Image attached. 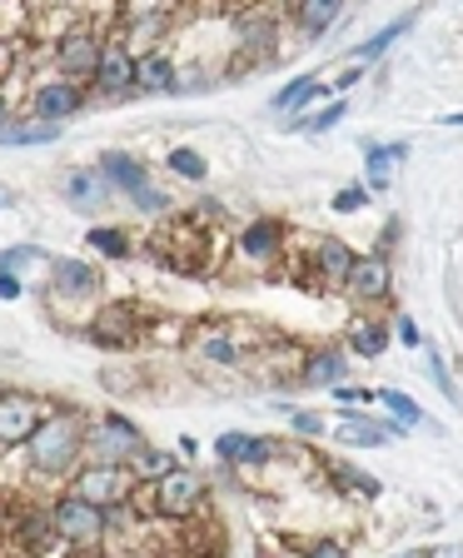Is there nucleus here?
Here are the masks:
<instances>
[{"mask_svg":"<svg viewBox=\"0 0 463 558\" xmlns=\"http://www.w3.org/2000/svg\"><path fill=\"white\" fill-rule=\"evenodd\" d=\"M325 429H329L325 414H309V409H304V414H294V434H304V439H319Z\"/></svg>","mask_w":463,"mask_h":558,"instance_id":"37","label":"nucleus"},{"mask_svg":"<svg viewBox=\"0 0 463 558\" xmlns=\"http://www.w3.org/2000/svg\"><path fill=\"white\" fill-rule=\"evenodd\" d=\"M95 170L105 174V185L110 190H139V185H150V170H145V160H130V155H120V150H105L100 155V165Z\"/></svg>","mask_w":463,"mask_h":558,"instance_id":"17","label":"nucleus"},{"mask_svg":"<svg viewBox=\"0 0 463 558\" xmlns=\"http://www.w3.org/2000/svg\"><path fill=\"white\" fill-rule=\"evenodd\" d=\"M75 494L100 504V509H120V504H130V494H135V474H130L125 464H90L75 478Z\"/></svg>","mask_w":463,"mask_h":558,"instance_id":"6","label":"nucleus"},{"mask_svg":"<svg viewBox=\"0 0 463 558\" xmlns=\"http://www.w3.org/2000/svg\"><path fill=\"white\" fill-rule=\"evenodd\" d=\"M46 418V404L35 395H0V444H21Z\"/></svg>","mask_w":463,"mask_h":558,"instance_id":"9","label":"nucleus"},{"mask_svg":"<svg viewBox=\"0 0 463 558\" xmlns=\"http://www.w3.org/2000/svg\"><path fill=\"white\" fill-rule=\"evenodd\" d=\"M139 335H145V314H139V304H105V310L95 314V325H90L95 344H110V349L135 344Z\"/></svg>","mask_w":463,"mask_h":558,"instance_id":"7","label":"nucleus"},{"mask_svg":"<svg viewBox=\"0 0 463 558\" xmlns=\"http://www.w3.org/2000/svg\"><path fill=\"white\" fill-rule=\"evenodd\" d=\"M209 240H215V234L199 230V215H180V220H170L160 234H155V255H160L170 269L195 275V269H205V259H209Z\"/></svg>","mask_w":463,"mask_h":558,"instance_id":"3","label":"nucleus"},{"mask_svg":"<svg viewBox=\"0 0 463 558\" xmlns=\"http://www.w3.org/2000/svg\"><path fill=\"white\" fill-rule=\"evenodd\" d=\"M429 374H434V384H439L443 395L453 399V379H449V369H443V360H439V354H429Z\"/></svg>","mask_w":463,"mask_h":558,"instance_id":"38","label":"nucleus"},{"mask_svg":"<svg viewBox=\"0 0 463 558\" xmlns=\"http://www.w3.org/2000/svg\"><path fill=\"white\" fill-rule=\"evenodd\" d=\"M81 85L75 81H46L40 90H35V120H65L81 110Z\"/></svg>","mask_w":463,"mask_h":558,"instance_id":"14","label":"nucleus"},{"mask_svg":"<svg viewBox=\"0 0 463 558\" xmlns=\"http://www.w3.org/2000/svg\"><path fill=\"white\" fill-rule=\"evenodd\" d=\"M409 155V145L399 140V145H369V185L374 190H389V180H394V165Z\"/></svg>","mask_w":463,"mask_h":558,"instance_id":"24","label":"nucleus"},{"mask_svg":"<svg viewBox=\"0 0 463 558\" xmlns=\"http://www.w3.org/2000/svg\"><path fill=\"white\" fill-rule=\"evenodd\" d=\"M364 205H369V190H364V185H349V190H339V195H334L339 215H354V209H364Z\"/></svg>","mask_w":463,"mask_h":558,"instance_id":"35","label":"nucleus"},{"mask_svg":"<svg viewBox=\"0 0 463 558\" xmlns=\"http://www.w3.org/2000/svg\"><path fill=\"white\" fill-rule=\"evenodd\" d=\"M374 399H379L383 409H394V414H399V424H404V429H414V424H429V418H424V409H418L409 395H399V389H379V395H374Z\"/></svg>","mask_w":463,"mask_h":558,"instance_id":"29","label":"nucleus"},{"mask_svg":"<svg viewBox=\"0 0 463 558\" xmlns=\"http://www.w3.org/2000/svg\"><path fill=\"white\" fill-rule=\"evenodd\" d=\"M50 265H56V259H50L46 250H35V244H15V250L0 255V275L21 279V284H50Z\"/></svg>","mask_w":463,"mask_h":558,"instance_id":"13","label":"nucleus"},{"mask_svg":"<svg viewBox=\"0 0 463 558\" xmlns=\"http://www.w3.org/2000/svg\"><path fill=\"white\" fill-rule=\"evenodd\" d=\"M294 21H300L304 35H325L329 25L339 21V0H300V5H294Z\"/></svg>","mask_w":463,"mask_h":558,"instance_id":"23","label":"nucleus"},{"mask_svg":"<svg viewBox=\"0 0 463 558\" xmlns=\"http://www.w3.org/2000/svg\"><path fill=\"white\" fill-rule=\"evenodd\" d=\"M0 120H5V100H0Z\"/></svg>","mask_w":463,"mask_h":558,"instance_id":"46","label":"nucleus"},{"mask_svg":"<svg viewBox=\"0 0 463 558\" xmlns=\"http://www.w3.org/2000/svg\"><path fill=\"white\" fill-rule=\"evenodd\" d=\"M344 284H349V294H354V300L374 304V300H383V294H389V265H383L379 255H364V259L354 255Z\"/></svg>","mask_w":463,"mask_h":558,"instance_id":"11","label":"nucleus"},{"mask_svg":"<svg viewBox=\"0 0 463 558\" xmlns=\"http://www.w3.org/2000/svg\"><path fill=\"white\" fill-rule=\"evenodd\" d=\"M344 374H349L344 354H339V349H319V354H309V364H304L300 379L314 384V389H319V384H329V389H334V384H344Z\"/></svg>","mask_w":463,"mask_h":558,"instance_id":"21","label":"nucleus"},{"mask_svg":"<svg viewBox=\"0 0 463 558\" xmlns=\"http://www.w3.org/2000/svg\"><path fill=\"white\" fill-rule=\"evenodd\" d=\"M85 449V418L81 414H46L35 424V434L25 439V453H31V469L46 478H60Z\"/></svg>","mask_w":463,"mask_h":558,"instance_id":"1","label":"nucleus"},{"mask_svg":"<svg viewBox=\"0 0 463 558\" xmlns=\"http://www.w3.org/2000/svg\"><path fill=\"white\" fill-rule=\"evenodd\" d=\"M50 534L70 548H95L110 534V509L81 499V494H70V499H60L56 509H50Z\"/></svg>","mask_w":463,"mask_h":558,"instance_id":"2","label":"nucleus"},{"mask_svg":"<svg viewBox=\"0 0 463 558\" xmlns=\"http://www.w3.org/2000/svg\"><path fill=\"white\" fill-rule=\"evenodd\" d=\"M215 453H220L224 464H265L269 444L255 439V434H220V439H215Z\"/></svg>","mask_w":463,"mask_h":558,"instance_id":"19","label":"nucleus"},{"mask_svg":"<svg viewBox=\"0 0 463 558\" xmlns=\"http://www.w3.org/2000/svg\"><path fill=\"white\" fill-rule=\"evenodd\" d=\"M344 116H349V110H344V100H339V105H329V110H319L314 120H304V130H314V135H325V130H334Z\"/></svg>","mask_w":463,"mask_h":558,"instance_id":"36","label":"nucleus"},{"mask_svg":"<svg viewBox=\"0 0 463 558\" xmlns=\"http://www.w3.org/2000/svg\"><path fill=\"white\" fill-rule=\"evenodd\" d=\"M399 344H409V349L424 344V339H418V325H414V319H399Z\"/></svg>","mask_w":463,"mask_h":558,"instance_id":"41","label":"nucleus"},{"mask_svg":"<svg viewBox=\"0 0 463 558\" xmlns=\"http://www.w3.org/2000/svg\"><path fill=\"white\" fill-rule=\"evenodd\" d=\"M199 354H205L209 364H240V349H234V339H224V335H205Z\"/></svg>","mask_w":463,"mask_h":558,"instance_id":"32","label":"nucleus"},{"mask_svg":"<svg viewBox=\"0 0 463 558\" xmlns=\"http://www.w3.org/2000/svg\"><path fill=\"white\" fill-rule=\"evenodd\" d=\"M21 294H25V284H21V279H11V275H0V300L11 304V300H21Z\"/></svg>","mask_w":463,"mask_h":558,"instance_id":"40","label":"nucleus"},{"mask_svg":"<svg viewBox=\"0 0 463 558\" xmlns=\"http://www.w3.org/2000/svg\"><path fill=\"white\" fill-rule=\"evenodd\" d=\"M314 95H319V81H314V75H300L294 85H284V90L275 95V105L279 110H294V105H309Z\"/></svg>","mask_w":463,"mask_h":558,"instance_id":"30","label":"nucleus"},{"mask_svg":"<svg viewBox=\"0 0 463 558\" xmlns=\"http://www.w3.org/2000/svg\"><path fill=\"white\" fill-rule=\"evenodd\" d=\"M434 558H459V554H453V548H443V554H434Z\"/></svg>","mask_w":463,"mask_h":558,"instance_id":"45","label":"nucleus"},{"mask_svg":"<svg viewBox=\"0 0 463 558\" xmlns=\"http://www.w3.org/2000/svg\"><path fill=\"white\" fill-rule=\"evenodd\" d=\"M334 399H344V404H369V389H349V384H334Z\"/></svg>","mask_w":463,"mask_h":558,"instance_id":"39","label":"nucleus"},{"mask_svg":"<svg viewBox=\"0 0 463 558\" xmlns=\"http://www.w3.org/2000/svg\"><path fill=\"white\" fill-rule=\"evenodd\" d=\"M50 290L65 304L95 300V294H100V269L85 265V259H56V265H50Z\"/></svg>","mask_w":463,"mask_h":558,"instance_id":"8","label":"nucleus"},{"mask_svg":"<svg viewBox=\"0 0 463 558\" xmlns=\"http://www.w3.org/2000/svg\"><path fill=\"white\" fill-rule=\"evenodd\" d=\"M15 205V190L11 185H0V209H11Z\"/></svg>","mask_w":463,"mask_h":558,"instance_id":"43","label":"nucleus"},{"mask_svg":"<svg viewBox=\"0 0 463 558\" xmlns=\"http://www.w3.org/2000/svg\"><path fill=\"white\" fill-rule=\"evenodd\" d=\"M279 244H284V230L275 220H255V225H244V234H240V255L249 265H269L279 255Z\"/></svg>","mask_w":463,"mask_h":558,"instance_id":"18","label":"nucleus"},{"mask_svg":"<svg viewBox=\"0 0 463 558\" xmlns=\"http://www.w3.org/2000/svg\"><path fill=\"white\" fill-rule=\"evenodd\" d=\"M85 244H90L95 255H105V259H130V255H135L130 234H125V230H115V225H95V230L85 234Z\"/></svg>","mask_w":463,"mask_h":558,"instance_id":"25","label":"nucleus"},{"mask_svg":"<svg viewBox=\"0 0 463 558\" xmlns=\"http://www.w3.org/2000/svg\"><path fill=\"white\" fill-rule=\"evenodd\" d=\"M170 170L185 174V180H205L209 165H205V155H199V150H174V155H170Z\"/></svg>","mask_w":463,"mask_h":558,"instance_id":"33","label":"nucleus"},{"mask_svg":"<svg viewBox=\"0 0 463 558\" xmlns=\"http://www.w3.org/2000/svg\"><path fill=\"white\" fill-rule=\"evenodd\" d=\"M85 449L95 453V464H130L145 449V434L125 414H100V424L85 429Z\"/></svg>","mask_w":463,"mask_h":558,"instance_id":"5","label":"nucleus"},{"mask_svg":"<svg viewBox=\"0 0 463 558\" xmlns=\"http://www.w3.org/2000/svg\"><path fill=\"white\" fill-rule=\"evenodd\" d=\"M56 60L65 75H90L95 60H100V40H95L90 31H70L65 40L56 46Z\"/></svg>","mask_w":463,"mask_h":558,"instance_id":"16","label":"nucleus"},{"mask_svg":"<svg viewBox=\"0 0 463 558\" xmlns=\"http://www.w3.org/2000/svg\"><path fill=\"white\" fill-rule=\"evenodd\" d=\"M409 25H414V15H399V21H389L379 35H374V40H364V46L354 50V56H360V60H379L383 50H389V46H394V40H399V35L409 31Z\"/></svg>","mask_w":463,"mask_h":558,"instance_id":"28","label":"nucleus"},{"mask_svg":"<svg viewBox=\"0 0 463 558\" xmlns=\"http://www.w3.org/2000/svg\"><path fill=\"white\" fill-rule=\"evenodd\" d=\"M130 205L145 209V215H165V209H170V195H160L155 185H139V190H130Z\"/></svg>","mask_w":463,"mask_h":558,"instance_id":"34","label":"nucleus"},{"mask_svg":"<svg viewBox=\"0 0 463 558\" xmlns=\"http://www.w3.org/2000/svg\"><path fill=\"white\" fill-rule=\"evenodd\" d=\"M404 434V424H379V418H364V414H339L334 418V439L339 444H354V449H374V444H389Z\"/></svg>","mask_w":463,"mask_h":558,"instance_id":"10","label":"nucleus"},{"mask_svg":"<svg viewBox=\"0 0 463 558\" xmlns=\"http://www.w3.org/2000/svg\"><path fill=\"white\" fill-rule=\"evenodd\" d=\"M349 265H354V250H349L344 240H325L319 255H314V269H319V279H329V284H344Z\"/></svg>","mask_w":463,"mask_h":558,"instance_id":"22","label":"nucleus"},{"mask_svg":"<svg viewBox=\"0 0 463 558\" xmlns=\"http://www.w3.org/2000/svg\"><path fill=\"white\" fill-rule=\"evenodd\" d=\"M150 484H155L150 504H155V513H160V519L185 523L190 513H195L199 504H205V478H199L195 469H180V464H174L170 474L150 478Z\"/></svg>","mask_w":463,"mask_h":558,"instance_id":"4","label":"nucleus"},{"mask_svg":"<svg viewBox=\"0 0 463 558\" xmlns=\"http://www.w3.org/2000/svg\"><path fill=\"white\" fill-rule=\"evenodd\" d=\"M130 464H135V478H160V474H170V469H174V453L139 449L135 459H130Z\"/></svg>","mask_w":463,"mask_h":558,"instance_id":"31","label":"nucleus"},{"mask_svg":"<svg viewBox=\"0 0 463 558\" xmlns=\"http://www.w3.org/2000/svg\"><path fill=\"white\" fill-rule=\"evenodd\" d=\"M90 75L105 85V90H130V85H135V56H130L120 40L115 46H100V60H95Z\"/></svg>","mask_w":463,"mask_h":558,"instance_id":"15","label":"nucleus"},{"mask_svg":"<svg viewBox=\"0 0 463 558\" xmlns=\"http://www.w3.org/2000/svg\"><path fill=\"white\" fill-rule=\"evenodd\" d=\"M135 85L139 90H174V65L165 56H139L135 60Z\"/></svg>","mask_w":463,"mask_h":558,"instance_id":"26","label":"nucleus"},{"mask_svg":"<svg viewBox=\"0 0 463 558\" xmlns=\"http://www.w3.org/2000/svg\"><path fill=\"white\" fill-rule=\"evenodd\" d=\"M349 349L360 354V360H383V349H389V329L379 319H364L354 335H349Z\"/></svg>","mask_w":463,"mask_h":558,"instance_id":"27","label":"nucleus"},{"mask_svg":"<svg viewBox=\"0 0 463 558\" xmlns=\"http://www.w3.org/2000/svg\"><path fill=\"white\" fill-rule=\"evenodd\" d=\"M60 120H21V125H0V145H56Z\"/></svg>","mask_w":463,"mask_h":558,"instance_id":"20","label":"nucleus"},{"mask_svg":"<svg viewBox=\"0 0 463 558\" xmlns=\"http://www.w3.org/2000/svg\"><path fill=\"white\" fill-rule=\"evenodd\" d=\"M309 558H349V554H344V544H314Z\"/></svg>","mask_w":463,"mask_h":558,"instance_id":"42","label":"nucleus"},{"mask_svg":"<svg viewBox=\"0 0 463 558\" xmlns=\"http://www.w3.org/2000/svg\"><path fill=\"white\" fill-rule=\"evenodd\" d=\"M60 190H65V199L75 209H100V205H110V195H115V190L105 185V174L95 170H65L60 174Z\"/></svg>","mask_w":463,"mask_h":558,"instance_id":"12","label":"nucleus"},{"mask_svg":"<svg viewBox=\"0 0 463 558\" xmlns=\"http://www.w3.org/2000/svg\"><path fill=\"white\" fill-rule=\"evenodd\" d=\"M394 558H429V554H418V548H409V554H394Z\"/></svg>","mask_w":463,"mask_h":558,"instance_id":"44","label":"nucleus"}]
</instances>
